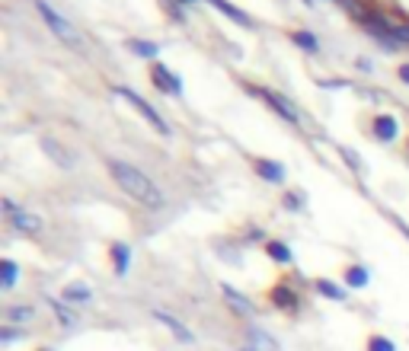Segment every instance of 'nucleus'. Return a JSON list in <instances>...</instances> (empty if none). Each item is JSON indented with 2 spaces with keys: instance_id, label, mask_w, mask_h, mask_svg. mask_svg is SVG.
<instances>
[{
  "instance_id": "1",
  "label": "nucleus",
  "mask_w": 409,
  "mask_h": 351,
  "mask_svg": "<svg viewBox=\"0 0 409 351\" xmlns=\"http://www.w3.org/2000/svg\"><path fill=\"white\" fill-rule=\"evenodd\" d=\"M106 170H109V176L115 179V186L122 189L128 198L141 201V205H147V208L163 205V192L157 189V182H153L147 172H141L134 163H125V160H106Z\"/></svg>"
},
{
  "instance_id": "2",
  "label": "nucleus",
  "mask_w": 409,
  "mask_h": 351,
  "mask_svg": "<svg viewBox=\"0 0 409 351\" xmlns=\"http://www.w3.org/2000/svg\"><path fill=\"white\" fill-rule=\"evenodd\" d=\"M35 10L42 13L45 26L51 29V35H58V39L64 42V45H70V49H80L84 45V39H80V32H77V26L70 20H64L61 13H58L55 7H51L49 0H35Z\"/></svg>"
},
{
  "instance_id": "3",
  "label": "nucleus",
  "mask_w": 409,
  "mask_h": 351,
  "mask_svg": "<svg viewBox=\"0 0 409 351\" xmlns=\"http://www.w3.org/2000/svg\"><path fill=\"white\" fill-rule=\"evenodd\" d=\"M112 90H115V93H118V96H122V99H128V103H132L134 109L141 112V118H147V122H151L153 128L160 131V134H170V125L163 122V118H160V112L153 109V106L147 103L144 96H138V93H134V90H128V87H112Z\"/></svg>"
},
{
  "instance_id": "4",
  "label": "nucleus",
  "mask_w": 409,
  "mask_h": 351,
  "mask_svg": "<svg viewBox=\"0 0 409 351\" xmlns=\"http://www.w3.org/2000/svg\"><path fill=\"white\" fill-rule=\"evenodd\" d=\"M4 211H7V217H10V224H13L20 234H29V236H35V234H42V217L39 214H32V211H23V208H16L10 198H4Z\"/></svg>"
},
{
  "instance_id": "5",
  "label": "nucleus",
  "mask_w": 409,
  "mask_h": 351,
  "mask_svg": "<svg viewBox=\"0 0 409 351\" xmlns=\"http://www.w3.org/2000/svg\"><path fill=\"white\" fill-rule=\"evenodd\" d=\"M151 77H153V83H157L160 90L170 93V96H180V93H182V80L167 68V64L153 61V64H151Z\"/></svg>"
},
{
  "instance_id": "6",
  "label": "nucleus",
  "mask_w": 409,
  "mask_h": 351,
  "mask_svg": "<svg viewBox=\"0 0 409 351\" xmlns=\"http://www.w3.org/2000/svg\"><path fill=\"white\" fill-rule=\"evenodd\" d=\"M39 144H42V151L51 157V163H58V166H61V170H70V166L77 163L74 151H70V147H64L61 141H58V138H51V134H49V138H42V141H39Z\"/></svg>"
},
{
  "instance_id": "7",
  "label": "nucleus",
  "mask_w": 409,
  "mask_h": 351,
  "mask_svg": "<svg viewBox=\"0 0 409 351\" xmlns=\"http://www.w3.org/2000/svg\"><path fill=\"white\" fill-rule=\"evenodd\" d=\"M253 93H256V96H263L265 103H269L272 109L278 112V115H284V118H288V122H298V109H294V106L288 103V99H284V96H278L275 90H265V87H253Z\"/></svg>"
},
{
  "instance_id": "8",
  "label": "nucleus",
  "mask_w": 409,
  "mask_h": 351,
  "mask_svg": "<svg viewBox=\"0 0 409 351\" xmlns=\"http://www.w3.org/2000/svg\"><path fill=\"white\" fill-rule=\"evenodd\" d=\"M153 319L167 326V329L173 332V336L180 338V342H186V345H189V342H195V336H192V332H189V326H186V323H180V319H176V317H170L167 310H153Z\"/></svg>"
},
{
  "instance_id": "9",
  "label": "nucleus",
  "mask_w": 409,
  "mask_h": 351,
  "mask_svg": "<svg viewBox=\"0 0 409 351\" xmlns=\"http://www.w3.org/2000/svg\"><path fill=\"white\" fill-rule=\"evenodd\" d=\"M246 342H250V345H246L250 351H282V348H278V342L265 329H250V332H246Z\"/></svg>"
},
{
  "instance_id": "10",
  "label": "nucleus",
  "mask_w": 409,
  "mask_h": 351,
  "mask_svg": "<svg viewBox=\"0 0 409 351\" xmlns=\"http://www.w3.org/2000/svg\"><path fill=\"white\" fill-rule=\"evenodd\" d=\"M253 166H256V172L263 176L265 182H284V166L278 163V160H265L263 157V160H256Z\"/></svg>"
},
{
  "instance_id": "11",
  "label": "nucleus",
  "mask_w": 409,
  "mask_h": 351,
  "mask_svg": "<svg viewBox=\"0 0 409 351\" xmlns=\"http://www.w3.org/2000/svg\"><path fill=\"white\" fill-rule=\"evenodd\" d=\"M396 118L394 115H387V112H384V115H377L375 118V138L377 141H394L396 138Z\"/></svg>"
},
{
  "instance_id": "12",
  "label": "nucleus",
  "mask_w": 409,
  "mask_h": 351,
  "mask_svg": "<svg viewBox=\"0 0 409 351\" xmlns=\"http://www.w3.org/2000/svg\"><path fill=\"white\" fill-rule=\"evenodd\" d=\"M211 4H215V7H218V10H221V13H224V16H230V20H234V23H237V26H246V29H250V26H253V20H250V16L243 13V10H240V7H234V4H230V0H211Z\"/></svg>"
},
{
  "instance_id": "13",
  "label": "nucleus",
  "mask_w": 409,
  "mask_h": 351,
  "mask_svg": "<svg viewBox=\"0 0 409 351\" xmlns=\"http://www.w3.org/2000/svg\"><path fill=\"white\" fill-rule=\"evenodd\" d=\"M112 262H115V275H128V265H132V249L125 246V243H115L112 246Z\"/></svg>"
},
{
  "instance_id": "14",
  "label": "nucleus",
  "mask_w": 409,
  "mask_h": 351,
  "mask_svg": "<svg viewBox=\"0 0 409 351\" xmlns=\"http://www.w3.org/2000/svg\"><path fill=\"white\" fill-rule=\"evenodd\" d=\"M221 291H224V297H227V303H230V307H234L237 313H243V317L250 313V300H246V297H243L240 291H234V288H230V284H221Z\"/></svg>"
},
{
  "instance_id": "15",
  "label": "nucleus",
  "mask_w": 409,
  "mask_h": 351,
  "mask_svg": "<svg viewBox=\"0 0 409 351\" xmlns=\"http://www.w3.org/2000/svg\"><path fill=\"white\" fill-rule=\"evenodd\" d=\"M49 303H51V310L58 313V323L64 326V329H70V326L77 323V317H74V310H70L68 303H61V300H55V297H49Z\"/></svg>"
},
{
  "instance_id": "16",
  "label": "nucleus",
  "mask_w": 409,
  "mask_h": 351,
  "mask_svg": "<svg viewBox=\"0 0 409 351\" xmlns=\"http://www.w3.org/2000/svg\"><path fill=\"white\" fill-rule=\"evenodd\" d=\"M265 253H269V259L282 262V265H288V262H291V249L284 246V243H278V240H269V243H265Z\"/></svg>"
},
{
  "instance_id": "17",
  "label": "nucleus",
  "mask_w": 409,
  "mask_h": 351,
  "mask_svg": "<svg viewBox=\"0 0 409 351\" xmlns=\"http://www.w3.org/2000/svg\"><path fill=\"white\" fill-rule=\"evenodd\" d=\"M317 291L323 297H329V300H346V291H342L339 284H333L329 278H317Z\"/></svg>"
},
{
  "instance_id": "18",
  "label": "nucleus",
  "mask_w": 409,
  "mask_h": 351,
  "mask_svg": "<svg viewBox=\"0 0 409 351\" xmlns=\"http://www.w3.org/2000/svg\"><path fill=\"white\" fill-rule=\"evenodd\" d=\"M0 275H4V291H10L16 284V275H20L16 262L13 259H4V262H0Z\"/></svg>"
},
{
  "instance_id": "19",
  "label": "nucleus",
  "mask_w": 409,
  "mask_h": 351,
  "mask_svg": "<svg viewBox=\"0 0 409 351\" xmlns=\"http://www.w3.org/2000/svg\"><path fill=\"white\" fill-rule=\"evenodd\" d=\"M128 49L141 58H157V51H160L153 42H141V39H128Z\"/></svg>"
},
{
  "instance_id": "20",
  "label": "nucleus",
  "mask_w": 409,
  "mask_h": 351,
  "mask_svg": "<svg viewBox=\"0 0 409 351\" xmlns=\"http://www.w3.org/2000/svg\"><path fill=\"white\" fill-rule=\"evenodd\" d=\"M346 284H348V288H365V284H367V269L352 265V269L346 272Z\"/></svg>"
},
{
  "instance_id": "21",
  "label": "nucleus",
  "mask_w": 409,
  "mask_h": 351,
  "mask_svg": "<svg viewBox=\"0 0 409 351\" xmlns=\"http://www.w3.org/2000/svg\"><path fill=\"white\" fill-rule=\"evenodd\" d=\"M291 42H294V45H301V49H307V51H317L320 49V42L313 39V32H304V29L291 32Z\"/></svg>"
},
{
  "instance_id": "22",
  "label": "nucleus",
  "mask_w": 409,
  "mask_h": 351,
  "mask_svg": "<svg viewBox=\"0 0 409 351\" xmlns=\"http://www.w3.org/2000/svg\"><path fill=\"white\" fill-rule=\"evenodd\" d=\"M64 300H70V303L90 300V288H87V284H70V288L64 291Z\"/></svg>"
},
{
  "instance_id": "23",
  "label": "nucleus",
  "mask_w": 409,
  "mask_h": 351,
  "mask_svg": "<svg viewBox=\"0 0 409 351\" xmlns=\"http://www.w3.org/2000/svg\"><path fill=\"white\" fill-rule=\"evenodd\" d=\"M32 317H35V310H32V307H23V303H20V307H10V310H7L10 323H29Z\"/></svg>"
},
{
  "instance_id": "24",
  "label": "nucleus",
  "mask_w": 409,
  "mask_h": 351,
  "mask_svg": "<svg viewBox=\"0 0 409 351\" xmlns=\"http://www.w3.org/2000/svg\"><path fill=\"white\" fill-rule=\"evenodd\" d=\"M272 300L278 303V307H288V310H294V294H291V288H275L272 291Z\"/></svg>"
},
{
  "instance_id": "25",
  "label": "nucleus",
  "mask_w": 409,
  "mask_h": 351,
  "mask_svg": "<svg viewBox=\"0 0 409 351\" xmlns=\"http://www.w3.org/2000/svg\"><path fill=\"white\" fill-rule=\"evenodd\" d=\"M367 351H396V345L387 336H371L367 338Z\"/></svg>"
},
{
  "instance_id": "26",
  "label": "nucleus",
  "mask_w": 409,
  "mask_h": 351,
  "mask_svg": "<svg viewBox=\"0 0 409 351\" xmlns=\"http://www.w3.org/2000/svg\"><path fill=\"white\" fill-rule=\"evenodd\" d=\"M0 338H4V342H13V338H20V332H16L13 326H4V329H0Z\"/></svg>"
},
{
  "instance_id": "27",
  "label": "nucleus",
  "mask_w": 409,
  "mask_h": 351,
  "mask_svg": "<svg viewBox=\"0 0 409 351\" xmlns=\"http://www.w3.org/2000/svg\"><path fill=\"white\" fill-rule=\"evenodd\" d=\"M400 77L409 83V64H403V68H400Z\"/></svg>"
},
{
  "instance_id": "28",
  "label": "nucleus",
  "mask_w": 409,
  "mask_h": 351,
  "mask_svg": "<svg viewBox=\"0 0 409 351\" xmlns=\"http://www.w3.org/2000/svg\"><path fill=\"white\" fill-rule=\"evenodd\" d=\"M240 351H250V348H240Z\"/></svg>"
},
{
  "instance_id": "29",
  "label": "nucleus",
  "mask_w": 409,
  "mask_h": 351,
  "mask_svg": "<svg viewBox=\"0 0 409 351\" xmlns=\"http://www.w3.org/2000/svg\"><path fill=\"white\" fill-rule=\"evenodd\" d=\"M42 351H49V348H42Z\"/></svg>"
},
{
  "instance_id": "30",
  "label": "nucleus",
  "mask_w": 409,
  "mask_h": 351,
  "mask_svg": "<svg viewBox=\"0 0 409 351\" xmlns=\"http://www.w3.org/2000/svg\"><path fill=\"white\" fill-rule=\"evenodd\" d=\"M186 4H189V0H186Z\"/></svg>"
}]
</instances>
